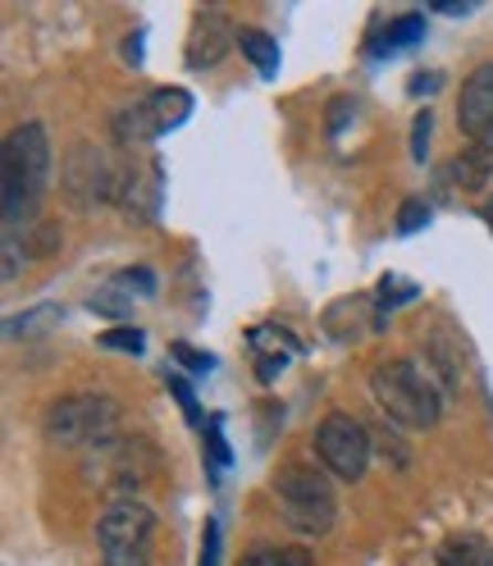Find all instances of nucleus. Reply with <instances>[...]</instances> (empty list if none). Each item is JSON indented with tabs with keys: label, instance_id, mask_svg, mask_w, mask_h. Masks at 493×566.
<instances>
[{
	"label": "nucleus",
	"instance_id": "nucleus-1",
	"mask_svg": "<svg viewBox=\"0 0 493 566\" xmlns=\"http://www.w3.org/2000/svg\"><path fill=\"white\" fill-rule=\"evenodd\" d=\"M51 188V137L42 124H23L6 137L0 151V206H6V233H19L38 220Z\"/></svg>",
	"mask_w": 493,
	"mask_h": 566
},
{
	"label": "nucleus",
	"instance_id": "nucleus-2",
	"mask_svg": "<svg viewBox=\"0 0 493 566\" xmlns=\"http://www.w3.org/2000/svg\"><path fill=\"white\" fill-rule=\"evenodd\" d=\"M375 402L384 407V416L407 424V430H430V424L443 416V402L434 394V384L420 375L411 361H384L370 375Z\"/></svg>",
	"mask_w": 493,
	"mask_h": 566
},
{
	"label": "nucleus",
	"instance_id": "nucleus-3",
	"mask_svg": "<svg viewBox=\"0 0 493 566\" xmlns=\"http://www.w3.org/2000/svg\"><path fill=\"white\" fill-rule=\"evenodd\" d=\"M151 539H156V516L133 499L111 503L96 521V544L105 566H151Z\"/></svg>",
	"mask_w": 493,
	"mask_h": 566
},
{
	"label": "nucleus",
	"instance_id": "nucleus-4",
	"mask_svg": "<svg viewBox=\"0 0 493 566\" xmlns=\"http://www.w3.org/2000/svg\"><path fill=\"white\" fill-rule=\"evenodd\" d=\"M274 493H279V507H284V521L302 530V535H325L338 516L329 480L311 467H284L274 480Z\"/></svg>",
	"mask_w": 493,
	"mask_h": 566
},
{
	"label": "nucleus",
	"instance_id": "nucleus-5",
	"mask_svg": "<svg viewBox=\"0 0 493 566\" xmlns=\"http://www.w3.org/2000/svg\"><path fill=\"white\" fill-rule=\"evenodd\" d=\"M115 398H96V394H78V398H60L51 402L42 434L55 448H87V443H105V434L115 430Z\"/></svg>",
	"mask_w": 493,
	"mask_h": 566
},
{
	"label": "nucleus",
	"instance_id": "nucleus-6",
	"mask_svg": "<svg viewBox=\"0 0 493 566\" xmlns=\"http://www.w3.org/2000/svg\"><path fill=\"white\" fill-rule=\"evenodd\" d=\"M315 452H321V462L338 480H361L370 467V430L361 420L334 411L321 420V430H315Z\"/></svg>",
	"mask_w": 493,
	"mask_h": 566
},
{
	"label": "nucleus",
	"instance_id": "nucleus-7",
	"mask_svg": "<svg viewBox=\"0 0 493 566\" xmlns=\"http://www.w3.org/2000/svg\"><path fill=\"white\" fill-rule=\"evenodd\" d=\"M457 124L471 142L493 147V64H475L457 96Z\"/></svg>",
	"mask_w": 493,
	"mask_h": 566
},
{
	"label": "nucleus",
	"instance_id": "nucleus-8",
	"mask_svg": "<svg viewBox=\"0 0 493 566\" xmlns=\"http://www.w3.org/2000/svg\"><path fill=\"white\" fill-rule=\"evenodd\" d=\"M238 42V32L233 23L220 14V10H201L192 19V38H188V69H210V64H220L224 51Z\"/></svg>",
	"mask_w": 493,
	"mask_h": 566
},
{
	"label": "nucleus",
	"instance_id": "nucleus-9",
	"mask_svg": "<svg viewBox=\"0 0 493 566\" xmlns=\"http://www.w3.org/2000/svg\"><path fill=\"white\" fill-rule=\"evenodd\" d=\"M448 174H452V184L462 188V192L489 188V179H493V147H480V142H471V151L457 156Z\"/></svg>",
	"mask_w": 493,
	"mask_h": 566
},
{
	"label": "nucleus",
	"instance_id": "nucleus-10",
	"mask_svg": "<svg viewBox=\"0 0 493 566\" xmlns=\"http://www.w3.org/2000/svg\"><path fill=\"white\" fill-rule=\"evenodd\" d=\"M238 46H242V55L256 64V74L261 78H274L279 74V42L270 38V32H261V28H242L238 32Z\"/></svg>",
	"mask_w": 493,
	"mask_h": 566
},
{
	"label": "nucleus",
	"instance_id": "nucleus-11",
	"mask_svg": "<svg viewBox=\"0 0 493 566\" xmlns=\"http://www.w3.org/2000/svg\"><path fill=\"white\" fill-rule=\"evenodd\" d=\"M484 557H489V548H484L480 535H448L434 553L439 566H480Z\"/></svg>",
	"mask_w": 493,
	"mask_h": 566
},
{
	"label": "nucleus",
	"instance_id": "nucleus-12",
	"mask_svg": "<svg viewBox=\"0 0 493 566\" xmlns=\"http://www.w3.org/2000/svg\"><path fill=\"white\" fill-rule=\"evenodd\" d=\"M151 105H156V124H160V133L179 128V124L192 115V96H188L183 87H160V92H151Z\"/></svg>",
	"mask_w": 493,
	"mask_h": 566
},
{
	"label": "nucleus",
	"instance_id": "nucleus-13",
	"mask_svg": "<svg viewBox=\"0 0 493 566\" xmlns=\"http://www.w3.org/2000/svg\"><path fill=\"white\" fill-rule=\"evenodd\" d=\"M242 566H311V553L302 544H256Z\"/></svg>",
	"mask_w": 493,
	"mask_h": 566
},
{
	"label": "nucleus",
	"instance_id": "nucleus-14",
	"mask_svg": "<svg viewBox=\"0 0 493 566\" xmlns=\"http://www.w3.org/2000/svg\"><path fill=\"white\" fill-rule=\"evenodd\" d=\"M420 32H426V19L420 14H402V19H394L389 23V32H384V42H375L370 51L375 55H394V51H402V46H411Z\"/></svg>",
	"mask_w": 493,
	"mask_h": 566
},
{
	"label": "nucleus",
	"instance_id": "nucleus-15",
	"mask_svg": "<svg viewBox=\"0 0 493 566\" xmlns=\"http://www.w3.org/2000/svg\"><path fill=\"white\" fill-rule=\"evenodd\" d=\"M430 224V206L426 201H402L398 210V233H416V229H426Z\"/></svg>",
	"mask_w": 493,
	"mask_h": 566
},
{
	"label": "nucleus",
	"instance_id": "nucleus-16",
	"mask_svg": "<svg viewBox=\"0 0 493 566\" xmlns=\"http://www.w3.org/2000/svg\"><path fill=\"white\" fill-rule=\"evenodd\" d=\"M430 128H434L430 111H420L416 124H411V156H416L420 165H426V151H430Z\"/></svg>",
	"mask_w": 493,
	"mask_h": 566
},
{
	"label": "nucleus",
	"instance_id": "nucleus-17",
	"mask_svg": "<svg viewBox=\"0 0 493 566\" xmlns=\"http://www.w3.org/2000/svg\"><path fill=\"white\" fill-rule=\"evenodd\" d=\"M407 297H416V283H402V279H379V306H398V302H407Z\"/></svg>",
	"mask_w": 493,
	"mask_h": 566
},
{
	"label": "nucleus",
	"instance_id": "nucleus-18",
	"mask_svg": "<svg viewBox=\"0 0 493 566\" xmlns=\"http://www.w3.org/2000/svg\"><path fill=\"white\" fill-rule=\"evenodd\" d=\"M169 352H174V361H183L192 375H206L210 366H216V357H206V352H197V347H188V343H174Z\"/></svg>",
	"mask_w": 493,
	"mask_h": 566
},
{
	"label": "nucleus",
	"instance_id": "nucleus-19",
	"mask_svg": "<svg viewBox=\"0 0 493 566\" xmlns=\"http://www.w3.org/2000/svg\"><path fill=\"white\" fill-rule=\"evenodd\" d=\"M101 343L115 347V352H133V357L143 352V334H137V329H111V334H101Z\"/></svg>",
	"mask_w": 493,
	"mask_h": 566
},
{
	"label": "nucleus",
	"instance_id": "nucleus-20",
	"mask_svg": "<svg viewBox=\"0 0 493 566\" xmlns=\"http://www.w3.org/2000/svg\"><path fill=\"white\" fill-rule=\"evenodd\" d=\"M165 384H169V394L183 402V416H188V420L197 424V420H201V411H197V398H192V388H188V384H183L179 375H165Z\"/></svg>",
	"mask_w": 493,
	"mask_h": 566
},
{
	"label": "nucleus",
	"instance_id": "nucleus-21",
	"mask_svg": "<svg viewBox=\"0 0 493 566\" xmlns=\"http://www.w3.org/2000/svg\"><path fill=\"white\" fill-rule=\"evenodd\" d=\"M201 566H220V521H206V544H201Z\"/></svg>",
	"mask_w": 493,
	"mask_h": 566
},
{
	"label": "nucleus",
	"instance_id": "nucleus-22",
	"mask_svg": "<svg viewBox=\"0 0 493 566\" xmlns=\"http://www.w3.org/2000/svg\"><path fill=\"white\" fill-rule=\"evenodd\" d=\"M115 283H124V289H137V293H147V297L156 293V279H151L147 270H124Z\"/></svg>",
	"mask_w": 493,
	"mask_h": 566
},
{
	"label": "nucleus",
	"instance_id": "nucleus-23",
	"mask_svg": "<svg viewBox=\"0 0 493 566\" xmlns=\"http://www.w3.org/2000/svg\"><path fill=\"white\" fill-rule=\"evenodd\" d=\"M347 115H357L352 96H334V101H329V133H338V128L347 124Z\"/></svg>",
	"mask_w": 493,
	"mask_h": 566
},
{
	"label": "nucleus",
	"instance_id": "nucleus-24",
	"mask_svg": "<svg viewBox=\"0 0 493 566\" xmlns=\"http://www.w3.org/2000/svg\"><path fill=\"white\" fill-rule=\"evenodd\" d=\"M206 443H210V457H216L220 467H229V448L220 439V420H210V430H206Z\"/></svg>",
	"mask_w": 493,
	"mask_h": 566
},
{
	"label": "nucleus",
	"instance_id": "nucleus-25",
	"mask_svg": "<svg viewBox=\"0 0 493 566\" xmlns=\"http://www.w3.org/2000/svg\"><path fill=\"white\" fill-rule=\"evenodd\" d=\"M92 311H105V315H124V311H128V302H119L115 293H96V297H92Z\"/></svg>",
	"mask_w": 493,
	"mask_h": 566
},
{
	"label": "nucleus",
	"instance_id": "nucleus-26",
	"mask_svg": "<svg viewBox=\"0 0 493 566\" xmlns=\"http://www.w3.org/2000/svg\"><path fill=\"white\" fill-rule=\"evenodd\" d=\"M439 87V74H416L411 78V96H426V92H434Z\"/></svg>",
	"mask_w": 493,
	"mask_h": 566
},
{
	"label": "nucleus",
	"instance_id": "nucleus-27",
	"mask_svg": "<svg viewBox=\"0 0 493 566\" xmlns=\"http://www.w3.org/2000/svg\"><path fill=\"white\" fill-rule=\"evenodd\" d=\"M430 6L443 14H471V0H430Z\"/></svg>",
	"mask_w": 493,
	"mask_h": 566
},
{
	"label": "nucleus",
	"instance_id": "nucleus-28",
	"mask_svg": "<svg viewBox=\"0 0 493 566\" xmlns=\"http://www.w3.org/2000/svg\"><path fill=\"white\" fill-rule=\"evenodd\" d=\"M484 566H493V548H489V557H484Z\"/></svg>",
	"mask_w": 493,
	"mask_h": 566
}]
</instances>
